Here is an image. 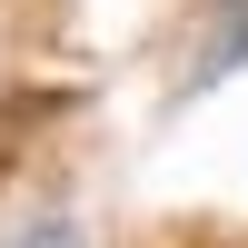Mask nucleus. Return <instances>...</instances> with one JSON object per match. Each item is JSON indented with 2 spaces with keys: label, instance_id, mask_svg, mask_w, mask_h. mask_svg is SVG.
Returning <instances> with one entry per match:
<instances>
[{
  "label": "nucleus",
  "instance_id": "nucleus-1",
  "mask_svg": "<svg viewBox=\"0 0 248 248\" xmlns=\"http://www.w3.org/2000/svg\"><path fill=\"white\" fill-rule=\"evenodd\" d=\"M238 60H248V0H218V10H209V40L189 50V90H209V79H229Z\"/></svg>",
  "mask_w": 248,
  "mask_h": 248
},
{
  "label": "nucleus",
  "instance_id": "nucleus-2",
  "mask_svg": "<svg viewBox=\"0 0 248 248\" xmlns=\"http://www.w3.org/2000/svg\"><path fill=\"white\" fill-rule=\"evenodd\" d=\"M20 248H79V229H70V218H40V229L20 238Z\"/></svg>",
  "mask_w": 248,
  "mask_h": 248
}]
</instances>
